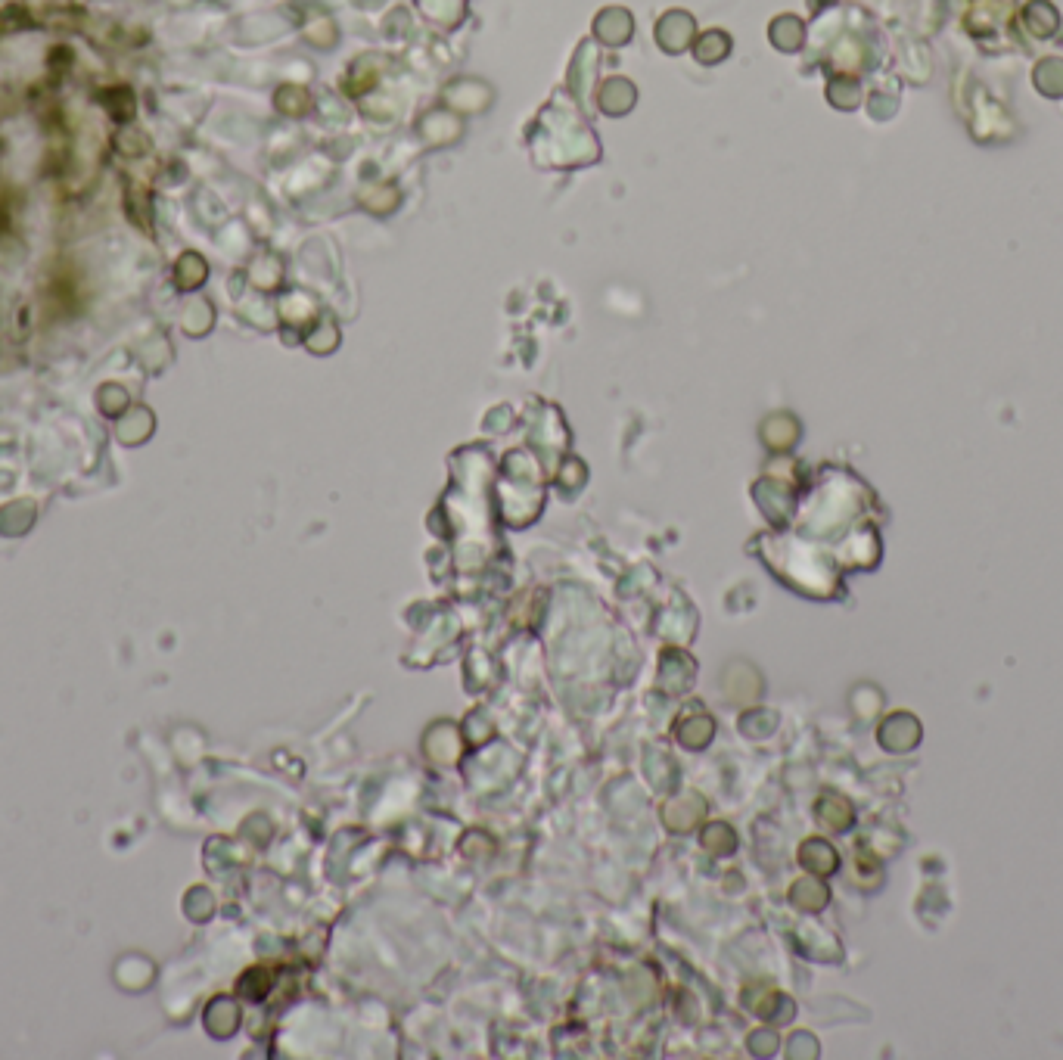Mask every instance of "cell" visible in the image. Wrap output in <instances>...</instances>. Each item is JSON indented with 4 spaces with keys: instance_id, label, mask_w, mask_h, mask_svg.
I'll use <instances>...</instances> for the list:
<instances>
[{
    "instance_id": "6da1fadb",
    "label": "cell",
    "mask_w": 1063,
    "mask_h": 1060,
    "mask_svg": "<svg viewBox=\"0 0 1063 1060\" xmlns=\"http://www.w3.org/2000/svg\"><path fill=\"white\" fill-rule=\"evenodd\" d=\"M921 737H924L921 719L911 715V712H905V709L886 715V719L880 722V728H877L880 747L889 750V753H908V750L917 747V743H921Z\"/></svg>"
},
{
    "instance_id": "7a4b0ae2",
    "label": "cell",
    "mask_w": 1063,
    "mask_h": 1060,
    "mask_svg": "<svg viewBox=\"0 0 1063 1060\" xmlns=\"http://www.w3.org/2000/svg\"><path fill=\"white\" fill-rule=\"evenodd\" d=\"M1023 22L1036 38H1051L1060 25V16L1048 0H1029V4L1023 7Z\"/></svg>"
},
{
    "instance_id": "3957f363",
    "label": "cell",
    "mask_w": 1063,
    "mask_h": 1060,
    "mask_svg": "<svg viewBox=\"0 0 1063 1060\" xmlns=\"http://www.w3.org/2000/svg\"><path fill=\"white\" fill-rule=\"evenodd\" d=\"M1032 81H1036L1039 94H1045L1051 100H1060L1063 97V60H1057V56L1042 60L1036 66V72H1032Z\"/></svg>"
},
{
    "instance_id": "277c9868",
    "label": "cell",
    "mask_w": 1063,
    "mask_h": 1060,
    "mask_svg": "<svg viewBox=\"0 0 1063 1060\" xmlns=\"http://www.w3.org/2000/svg\"><path fill=\"white\" fill-rule=\"evenodd\" d=\"M802 862L812 865V868H818L821 874H827V871L837 868V855H833V849H830L824 840H812V843H806V852H802Z\"/></svg>"
}]
</instances>
